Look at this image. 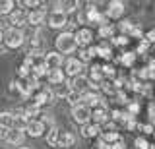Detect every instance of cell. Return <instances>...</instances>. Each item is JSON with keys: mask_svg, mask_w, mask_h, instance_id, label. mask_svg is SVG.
Returning <instances> with one entry per match:
<instances>
[{"mask_svg": "<svg viewBox=\"0 0 155 149\" xmlns=\"http://www.w3.org/2000/svg\"><path fill=\"white\" fill-rule=\"evenodd\" d=\"M54 49L58 54H74L78 50V43H76V37H74V31H62L56 35L54 39Z\"/></svg>", "mask_w": 155, "mask_h": 149, "instance_id": "6da1fadb", "label": "cell"}, {"mask_svg": "<svg viewBox=\"0 0 155 149\" xmlns=\"http://www.w3.org/2000/svg\"><path fill=\"white\" fill-rule=\"evenodd\" d=\"M23 43H25V33L21 29H14V27H8L6 31H4V49L8 50H16L19 47H23Z\"/></svg>", "mask_w": 155, "mask_h": 149, "instance_id": "7a4b0ae2", "label": "cell"}, {"mask_svg": "<svg viewBox=\"0 0 155 149\" xmlns=\"http://www.w3.org/2000/svg\"><path fill=\"white\" fill-rule=\"evenodd\" d=\"M29 101H31L33 107H37L39 110H41L43 107H48V105L54 103V95H52L51 87H41L39 91H35V93L29 97Z\"/></svg>", "mask_w": 155, "mask_h": 149, "instance_id": "3957f363", "label": "cell"}, {"mask_svg": "<svg viewBox=\"0 0 155 149\" xmlns=\"http://www.w3.org/2000/svg\"><path fill=\"white\" fill-rule=\"evenodd\" d=\"M74 37H76V43H78V49H89V47H93L95 33L91 27H87V25L78 27L74 31Z\"/></svg>", "mask_w": 155, "mask_h": 149, "instance_id": "277c9868", "label": "cell"}, {"mask_svg": "<svg viewBox=\"0 0 155 149\" xmlns=\"http://www.w3.org/2000/svg\"><path fill=\"white\" fill-rule=\"evenodd\" d=\"M81 12H84V18H85V23H95L97 27L107 23L109 20L105 18V14L99 10V8L95 6V4H87V8H81Z\"/></svg>", "mask_w": 155, "mask_h": 149, "instance_id": "5b68a950", "label": "cell"}, {"mask_svg": "<svg viewBox=\"0 0 155 149\" xmlns=\"http://www.w3.org/2000/svg\"><path fill=\"white\" fill-rule=\"evenodd\" d=\"M84 68L85 66L81 64L76 56H70V58H64V64H62V72H64L66 78H78V76L84 74Z\"/></svg>", "mask_w": 155, "mask_h": 149, "instance_id": "8992f818", "label": "cell"}, {"mask_svg": "<svg viewBox=\"0 0 155 149\" xmlns=\"http://www.w3.org/2000/svg\"><path fill=\"white\" fill-rule=\"evenodd\" d=\"M68 23H70L68 21V16L60 10H52V12L47 14V25L51 29H64Z\"/></svg>", "mask_w": 155, "mask_h": 149, "instance_id": "52a82bcc", "label": "cell"}, {"mask_svg": "<svg viewBox=\"0 0 155 149\" xmlns=\"http://www.w3.org/2000/svg\"><path fill=\"white\" fill-rule=\"evenodd\" d=\"M8 27H14V29H21L27 25V10H23V8H16L12 14L8 16Z\"/></svg>", "mask_w": 155, "mask_h": 149, "instance_id": "ba28073f", "label": "cell"}, {"mask_svg": "<svg viewBox=\"0 0 155 149\" xmlns=\"http://www.w3.org/2000/svg\"><path fill=\"white\" fill-rule=\"evenodd\" d=\"M72 120L80 126H85V124L91 122V109H87L85 105H76L72 107Z\"/></svg>", "mask_w": 155, "mask_h": 149, "instance_id": "9c48e42d", "label": "cell"}, {"mask_svg": "<svg viewBox=\"0 0 155 149\" xmlns=\"http://www.w3.org/2000/svg\"><path fill=\"white\" fill-rule=\"evenodd\" d=\"M124 10H126V4L122 0H110L105 10V18L107 20H120L124 16Z\"/></svg>", "mask_w": 155, "mask_h": 149, "instance_id": "30bf717a", "label": "cell"}, {"mask_svg": "<svg viewBox=\"0 0 155 149\" xmlns=\"http://www.w3.org/2000/svg\"><path fill=\"white\" fill-rule=\"evenodd\" d=\"M68 83H70V89H72V91H76V93H80V95H84L85 91L91 89V81L87 79L85 74L78 76V78H72Z\"/></svg>", "mask_w": 155, "mask_h": 149, "instance_id": "8fae6325", "label": "cell"}, {"mask_svg": "<svg viewBox=\"0 0 155 149\" xmlns=\"http://www.w3.org/2000/svg\"><path fill=\"white\" fill-rule=\"evenodd\" d=\"M23 132H25V136H29V138H41V136L47 134V128L39 118H35V120H29Z\"/></svg>", "mask_w": 155, "mask_h": 149, "instance_id": "7c38bea8", "label": "cell"}, {"mask_svg": "<svg viewBox=\"0 0 155 149\" xmlns=\"http://www.w3.org/2000/svg\"><path fill=\"white\" fill-rule=\"evenodd\" d=\"M43 23H47V12L45 8H37V10H31L27 12V25L31 27H41Z\"/></svg>", "mask_w": 155, "mask_h": 149, "instance_id": "4fadbf2b", "label": "cell"}, {"mask_svg": "<svg viewBox=\"0 0 155 149\" xmlns=\"http://www.w3.org/2000/svg\"><path fill=\"white\" fill-rule=\"evenodd\" d=\"M43 62H45L47 70H56V68H62V64H64V56L58 54L56 50H51V52H45Z\"/></svg>", "mask_w": 155, "mask_h": 149, "instance_id": "5bb4252c", "label": "cell"}, {"mask_svg": "<svg viewBox=\"0 0 155 149\" xmlns=\"http://www.w3.org/2000/svg\"><path fill=\"white\" fill-rule=\"evenodd\" d=\"M95 54L103 60V64H109L113 60V47L109 45V41H101L99 45H95Z\"/></svg>", "mask_w": 155, "mask_h": 149, "instance_id": "9a60e30c", "label": "cell"}, {"mask_svg": "<svg viewBox=\"0 0 155 149\" xmlns=\"http://www.w3.org/2000/svg\"><path fill=\"white\" fill-rule=\"evenodd\" d=\"M91 122L97 124V126H101V128L109 122V109H107V105H101V107L91 110Z\"/></svg>", "mask_w": 155, "mask_h": 149, "instance_id": "2e32d148", "label": "cell"}, {"mask_svg": "<svg viewBox=\"0 0 155 149\" xmlns=\"http://www.w3.org/2000/svg\"><path fill=\"white\" fill-rule=\"evenodd\" d=\"M23 139H25V132H23V130L10 128L8 138H6V143H8V145H12V147H21Z\"/></svg>", "mask_w": 155, "mask_h": 149, "instance_id": "e0dca14e", "label": "cell"}, {"mask_svg": "<svg viewBox=\"0 0 155 149\" xmlns=\"http://www.w3.org/2000/svg\"><path fill=\"white\" fill-rule=\"evenodd\" d=\"M74 145H76V136H74V134L68 132V130H60L56 147H60V149H72Z\"/></svg>", "mask_w": 155, "mask_h": 149, "instance_id": "ac0fdd59", "label": "cell"}, {"mask_svg": "<svg viewBox=\"0 0 155 149\" xmlns=\"http://www.w3.org/2000/svg\"><path fill=\"white\" fill-rule=\"evenodd\" d=\"M48 81V85L51 87H56V85H60V83H64V81L68 79L66 76H64V72H62V68H56V70H48L47 72V78Z\"/></svg>", "mask_w": 155, "mask_h": 149, "instance_id": "d6986e66", "label": "cell"}, {"mask_svg": "<svg viewBox=\"0 0 155 149\" xmlns=\"http://www.w3.org/2000/svg\"><path fill=\"white\" fill-rule=\"evenodd\" d=\"M81 136L87 138V139H97L101 136V126H97L93 122L85 124V126H81Z\"/></svg>", "mask_w": 155, "mask_h": 149, "instance_id": "ffe728a7", "label": "cell"}, {"mask_svg": "<svg viewBox=\"0 0 155 149\" xmlns=\"http://www.w3.org/2000/svg\"><path fill=\"white\" fill-rule=\"evenodd\" d=\"M97 37H99L101 41H107V39H113L114 37V25L113 23H103V25L97 27Z\"/></svg>", "mask_w": 155, "mask_h": 149, "instance_id": "44dd1931", "label": "cell"}, {"mask_svg": "<svg viewBox=\"0 0 155 149\" xmlns=\"http://www.w3.org/2000/svg\"><path fill=\"white\" fill-rule=\"evenodd\" d=\"M52 89V95H54V99H66L68 97V93H70V83H68V79L64 81V83H60V85H56V87H51Z\"/></svg>", "mask_w": 155, "mask_h": 149, "instance_id": "7402d4cb", "label": "cell"}, {"mask_svg": "<svg viewBox=\"0 0 155 149\" xmlns=\"http://www.w3.org/2000/svg\"><path fill=\"white\" fill-rule=\"evenodd\" d=\"M58 136H60V128H58V126L51 128V130H47V134H45L47 145H48V147H56V143H58Z\"/></svg>", "mask_w": 155, "mask_h": 149, "instance_id": "603a6c76", "label": "cell"}, {"mask_svg": "<svg viewBox=\"0 0 155 149\" xmlns=\"http://www.w3.org/2000/svg\"><path fill=\"white\" fill-rule=\"evenodd\" d=\"M14 10H16V2L14 0H0V18L2 16H10Z\"/></svg>", "mask_w": 155, "mask_h": 149, "instance_id": "cb8c5ba5", "label": "cell"}, {"mask_svg": "<svg viewBox=\"0 0 155 149\" xmlns=\"http://www.w3.org/2000/svg\"><path fill=\"white\" fill-rule=\"evenodd\" d=\"M134 29H136V23H132L130 20H122L118 23V31H120V35H124V37H130Z\"/></svg>", "mask_w": 155, "mask_h": 149, "instance_id": "d4e9b609", "label": "cell"}, {"mask_svg": "<svg viewBox=\"0 0 155 149\" xmlns=\"http://www.w3.org/2000/svg\"><path fill=\"white\" fill-rule=\"evenodd\" d=\"M29 47H31V50H43V35H41L39 29L31 35V39H29Z\"/></svg>", "mask_w": 155, "mask_h": 149, "instance_id": "484cf974", "label": "cell"}, {"mask_svg": "<svg viewBox=\"0 0 155 149\" xmlns=\"http://www.w3.org/2000/svg\"><path fill=\"white\" fill-rule=\"evenodd\" d=\"M0 126L2 128H14V112H10V110H4V112H0Z\"/></svg>", "mask_w": 155, "mask_h": 149, "instance_id": "4316f807", "label": "cell"}, {"mask_svg": "<svg viewBox=\"0 0 155 149\" xmlns=\"http://www.w3.org/2000/svg\"><path fill=\"white\" fill-rule=\"evenodd\" d=\"M136 58H138V54L136 52H132V50H126L122 56H120V62L126 66V68H132L134 66V62H136Z\"/></svg>", "mask_w": 155, "mask_h": 149, "instance_id": "83f0119b", "label": "cell"}, {"mask_svg": "<svg viewBox=\"0 0 155 149\" xmlns=\"http://www.w3.org/2000/svg\"><path fill=\"white\" fill-rule=\"evenodd\" d=\"M16 6H21L23 10H25V8H29L27 12H31V10H37V8H41L43 2H39V0H21V2H16Z\"/></svg>", "mask_w": 155, "mask_h": 149, "instance_id": "f1b7e54d", "label": "cell"}, {"mask_svg": "<svg viewBox=\"0 0 155 149\" xmlns=\"http://www.w3.org/2000/svg\"><path fill=\"white\" fill-rule=\"evenodd\" d=\"M101 72H103L105 79H114L116 78V70L113 64H101Z\"/></svg>", "mask_w": 155, "mask_h": 149, "instance_id": "f546056e", "label": "cell"}, {"mask_svg": "<svg viewBox=\"0 0 155 149\" xmlns=\"http://www.w3.org/2000/svg\"><path fill=\"white\" fill-rule=\"evenodd\" d=\"M130 43V37H124V35H114L110 39V45L113 47H126Z\"/></svg>", "mask_w": 155, "mask_h": 149, "instance_id": "4dcf8cb0", "label": "cell"}, {"mask_svg": "<svg viewBox=\"0 0 155 149\" xmlns=\"http://www.w3.org/2000/svg\"><path fill=\"white\" fill-rule=\"evenodd\" d=\"M64 101H68V103H70V107H76V105H81V95L76 93V91H70V93H68V97H66Z\"/></svg>", "mask_w": 155, "mask_h": 149, "instance_id": "1f68e13d", "label": "cell"}, {"mask_svg": "<svg viewBox=\"0 0 155 149\" xmlns=\"http://www.w3.org/2000/svg\"><path fill=\"white\" fill-rule=\"evenodd\" d=\"M134 143H136V147H138V149H153V143H149L145 136L136 138V141H134Z\"/></svg>", "mask_w": 155, "mask_h": 149, "instance_id": "d6a6232c", "label": "cell"}, {"mask_svg": "<svg viewBox=\"0 0 155 149\" xmlns=\"http://www.w3.org/2000/svg\"><path fill=\"white\" fill-rule=\"evenodd\" d=\"M138 78L140 79H155V72L149 70L147 66H145V68H142V70L138 72Z\"/></svg>", "mask_w": 155, "mask_h": 149, "instance_id": "836d02e7", "label": "cell"}, {"mask_svg": "<svg viewBox=\"0 0 155 149\" xmlns=\"http://www.w3.org/2000/svg\"><path fill=\"white\" fill-rule=\"evenodd\" d=\"M143 41H147L149 45H155V27L153 29H149L147 33H145V37H143Z\"/></svg>", "mask_w": 155, "mask_h": 149, "instance_id": "e575fe53", "label": "cell"}, {"mask_svg": "<svg viewBox=\"0 0 155 149\" xmlns=\"http://www.w3.org/2000/svg\"><path fill=\"white\" fill-rule=\"evenodd\" d=\"M93 147H95V149H110V145H109L107 141H103L101 138H97V139H95V145H93Z\"/></svg>", "mask_w": 155, "mask_h": 149, "instance_id": "d590c367", "label": "cell"}, {"mask_svg": "<svg viewBox=\"0 0 155 149\" xmlns=\"http://www.w3.org/2000/svg\"><path fill=\"white\" fill-rule=\"evenodd\" d=\"M149 47H151V45H149V43L147 41H140V45H138V52H147L149 50Z\"/></svg>", "mask_w": 155, "mask_h": 149, "instance_id": "8d00e7d4", "label": "cell"}, {"mask_svg": "<svg viewBox=\"0 0 155 149\" xmlns=\"http://www.w3.org/2000/svg\"><path fill=\"white\" fill-rule=\"evenodd\" d=\"M142 130H143L145 136H149V134H155V126H151V124H143Z\"/></svg>", "mask_w": 155, "mask_h": 149, "instance_id": "74e56055", "label": "cell"}, {"mask_svg": "<svg viewBox=\"0 0 155 149\" xmlns=\"http://www.w3.org/2000/svg\"><path fill=\"white\" fill-rule=\"evenodd\" d=\"M8 132H10V130H8V128H2V126H0V141H4V143H6V138H8Z\"/></svg>", "mask_w": 155, "mask_h": 149, "instance_id": "f35d334b", "label": "cell"}, {"mask_svg": "<svg viewBox=\"0 0 155 149\" xmlns=\"http://www.w3.org/2000/svg\"><path fill=\"white\" fill-rule=\"evenodd\" d=\"M124 139H118V141H114L113 145H110V149H124Z\"/></svg>", "mask_w": 155, "mask_h": 149, "instance_id": "ab89813d", "label": "cell"}, {"mask_svg": "<svg viewBox=\"0 0 155 149\" xmlns=\"http://www.w3.org/2000/svg\"><path fill=\"white\" fill-rule=\"evenodd\" d=\"M147 68L155 72V58H151V60H149V66H147Z\"/></svg>", "mask_w": 155, "mask_h": 149, "instance_id": "60d3db41", "label": "cell"}, {"mask_svg": "<svg viewBox=\"0 0 155 149\" xmlns=\"http://www.w3.org/2000/svg\"><path fill=\"white\" fill-rule=\"evenodd\" d=\"M2 41H4V31L0 29V47H2Z\"/></svg>", "mask_w": 155, "mask_h": 149, "instance_id": "b9f144b4", "label": "cell"}, {"mask_svg": "<svg viewBox=\"0 0 155 149\" xmlns=\"http://www.w3.org/2000/svg\"><path fill=\"white\" fill-rule=\"evenodd\" d=\"M18 149H31V147H23V145H21V147H18Z\"/></svg>", "mask_w": 155, "mask_h": 149, "instance_id": "7bdbcfd3", "label": "cell"}, {"mask_svg": "<svg viewBox=\"0 0 155 149\" xmlns=\"http://www.w3.org/2000/svg\"><path fill=\"white\" fill-rule=\"evenodd\" d=\"M0 23H2V18H0Z\"/></svg>", "mask_w": 155, "mask_h": 149, "instance_id": "ee69618b", "label": "cell"}, {"mask_svg": "<svg viewBox=\"0 0 155 149\" xmlns=\"http://www.w3.org/2000/svg\"><path fill=\"white\" fill-rule=\"evenodd\" d=\"M153 149H155V143H153Z\"/></svg>", "mask_w": 155, "mask_h": 149, "instance_id": "f6af8a7d", "label": "cell"}, {"mask_svg": "<svg viewBox=\"0 0 155 149\" xmlns=\"http://www.w3.org/2000/svg\"><path fill=\"white\" fill-rule=\"evenodd\" d=\"M153 47H155V45H153Z\"/></svg>", "mask_w": 155, "mask_h": 149, "instance_id": "bcb514c9", "label": "cell"}]
</instances>
